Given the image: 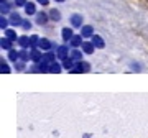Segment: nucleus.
<instances>
[{"label": "nucleus", "instance_id": "20e7f679", "mask_svg": "<svg viewBox=\"0 0 148 138\" xmlns=\"http://www.w3.org/2000/svg\"><path fill=\"white\" fill-rule=\"evenodd\" d=\"M64 38H69V35H71V31H69V30H64Z\"/></svg>", "mask_w": 148, "mask_h": 138}, {"label": "nucleus", "instance_id": "f257e3e1", "mask_svg": "<svg viewBox=\"0 0 148 138\" xmlns=\"http://www.w3.org/2000/svg\"><path fill=\"white\" fill-rule=\"evenodd\" d=\"M27 12H28V13H33V12H35V5H33V3H28V5H27Z\"/></svg>", "mask_w": 148, "mask_h": 138}, {"label": "nucleus", "instance_id": "423d86ee", "mask_svg": "<svg viewBox=\"0 0 148 138\" xmlns=\"http://www.w3.org/2000/svg\"><path fill=\"white\" fill-rule=\"evenodd\" d=\"M58 2H63V0H58Z\"/></svg>", "mask_w": 148, "mask_h": 138}, {"label": "nucleus", "instance_id": "7ed1b4c3", "mask_svg": "<svg viewBox=\"0 0 148 138\" xmlns=\"http://www.w3.org/2000/svg\"><path fill=\"white\" fill-rule=\"evenodd\" d=\"M38 20H40V23H45V20H46V16H45V15H40V16H38Z\"/></svg>", "mask_w": 148, "mask_h": 138}, {"label": "nucleus", "instance_id": "f03ea898", "mask_svg": "<svg viewBox=\"0 0 148 138\" xmlns=\"http://www.w3.org/2000/svg\"><path fill=\"white\" fill-rule=\"evenodd\" d=\"M79 21H81V16H77V15L73 16V23L74 25H79Z\"/></svg>", "mask_w": 148, "mask_h": 138}, {"label": "nucleus", "instance_id": "39448f33", "mask_svg": "<svg viewBox=\"0 0 148 138\" xmlns=\"http://www.w3.org/2000/svg\"><path fill=\"white\" fill-rule=\"evenodd\" d=\"M40 2H41V3H48V0H40Z\"/></svg>", "mask_w": 148, "mask_h": 138}]
</instances>
